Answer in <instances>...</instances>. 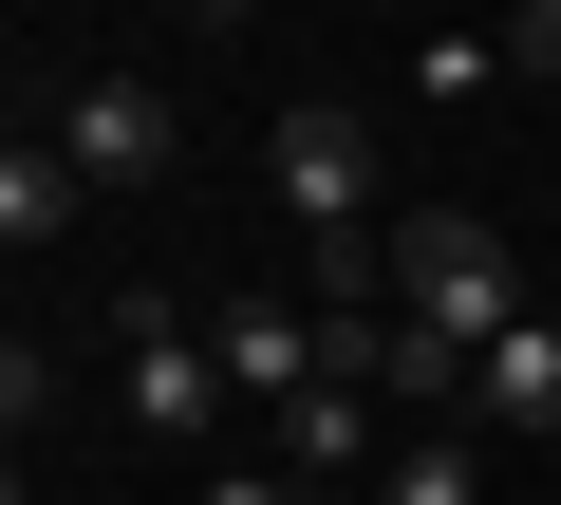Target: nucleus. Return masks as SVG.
<instances>
[{
    "instance_id": "6e6552de",
    "label": "nucleus",
    "mask_w": 561,
    "mask_h": 505,
    "mask_svg": "<svg viewBox=\"0 0 561 505\" xmlns=\"http://www.w3.org/2000/svg\"><path fill=\"white\" fill-rule=\"evenodd\" d=\"M76 206H94V169H76L57 131H20V150H0V243H20V263H38V243H57Z\"/></svg>"
},
{
    "instance_id": "1a4fd4ad",
    "label": "nucleus",
    "mask_w": 561,
    "mask_h": 505,
    "mask_svg": "<svg viewBox=\"0 0 561 505\" xmlns=\"http://www.w3.org/2000/svg\"><path fill=\"white\" fill-rule=\"evenodd\" d=\"M375 505H468V431H412V449L375 468Z\"/></svg>"
},
{
    "instance_id": "39448f33",
    "label": "nucleus",
    "mask_w": 561,
    "mask_h": 505,
    "mask_svg": "<svg viewBox=\"0 0 561 505\" xmlns=\"http://www.w3.org/2000/svg\"><path fill=\"white\" fill-rule=\"evenodd\" d=\"M468 431H486V449H561V300H524V319L468 356Z\"/></svg>"
},
{
    "instance_id": "20e7f679",
    "label": "nucleus",
    "mask_w": 561,
    "mask_h": 505,
    "mask_svg": "<svg viewBox=\"0 0 561 505\" xmlns=\"http://www.w3.org/2000/svg\"><path fill=\"white\" fill-rule=\"evenodd\" d=\"M57 150H76L94 187H169V169H187V113H169V76H150V57H113V76H76V94H57Z\"/></svg>"
},
{
    "instance_id": "9d476101",
    "label": "nucleus",
    "mask_w": 561,
    "mask_h": 505,
    "mask_svg": "<svg viewBox=\"0 0 561 505\" xmlns=\"http://www.w3.org/2000/svg\"><path fill=\"white\" fill-rule=\"evenodd\" d=\"M505 76H561V0H505Z\"/></svg>"
},
{
    "instance_id": "f03ea898",
    "label": "nucleus",
    "mask_w": 561,
    "mask_h": 505,
    "mask_svg": "<svg viewBox=\"0 0 561 505\" xmlns=\"http://www.w3.org/2000/svg\"><path fill=\"white\" fill-rule=\"evenodd\" d=\"M94 319H113V412H131L150 449H225V412H243V393H225V337H206L169 282H131V300H94Z\"/></svg>"
},
{
    "instance_id": "7ed1b4c3",
    "label": "nucleus",
    "mask_w": 561,
    "mask_h": 505,
    "mask_svg": "<svg viewBox=\"0 0 561 505\" xmlns=\"http://www.w3.org/2000/svg\"><path fill=\"white\" fill-rule=\"evenodd\" d=\"M262 187L300 206V243H375V131H356L337 94H300V113L262 131Z\"/></svg>"
},
{
    "instance_id": "0eeeda50",
    "label": "nucleus",
    "mask_w": 561,
    "mask_h": 505,
    "mask_svg": "<svg viewBox=\"0 0 561 505\" xmlns=\"http://www.w3.org/2000/svg\"><path fill=\"white\" fill-rule=\"evenodd\" d=\"M375 412H393V393H375V375H319V393H300V412H280V431H262V449H280V468H300V486H356V468H375V449H393V431H375Z\"/></svg>"
},
{
    "instance_id": "f257e3e1",
    "label": "nucleus",
    "mask_w": 561,
    "mask_h": 505,
    "mask_svg": "<svg viewBox=\"0 0 561 505\" xmlns=\"http://www.w3.org/2000/svg\"><path fill=\"white\" fill-rule=\"evenodd\" d=\"M393 319L449 337V356H486V337L524 319V243H505L486 206H393Z\"/></svg>"
},
{
    "instance_id": "f8f14e48",
    "label": "nucleus",
    "mask_w": 561,
    "mask_h": 505,
    "mask_svg": "<svg viewBox=\"0 0 561 505\" xmlns=\"http://www.w3.org/2000/svg\"><path fill=\"white\" fill-rule=\"evenodd\" d=\"M187 20H280V0H187Z\"/></svg>"
},
{
    "instance_id": "9b49d317",
    "label": "nucleus",
    "mask_w": 561,
    "mask_h": 505,
    "mask_svg": "<svg viewBox=\"0 0 561 505\" xmlns=\"http://www.w3.org/2000/svg\"><path fill=\"white\" fill-rule=\"evenodd\" d=\"M187 505H319V486H300V468H206Z\"/></svg>"
},
{
    "instance_id": "423d86ee",
    "label": "nucleus",
    "mask_w": 561,
    "mask_h": 505,
    "mask_svg": "<svg viewBox=\"0 0 561 505\" xmlns=\"http://www.w3.org/2000/svg\"><path fill=\"white\" fill-rule=\"evenodd\" d=\"M206 337H225V393H243L262 431H280V412H300V393L337 375V337H319V300H225Z\"/></svg>"
}]
</instances>
